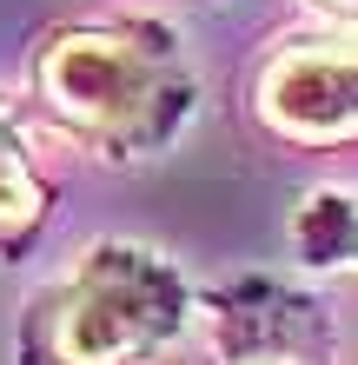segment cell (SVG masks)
Wrapping results in <instances>:
<instances>
[{"label": "cell", "mask_w": 358, "mask_h": 365, "mask_svg": "<svg viewBox=\"0 0 358 365\" xmlns=\"http://www.w3.org/2000/svg\"><path fill=\"white\" fill-rule=\"evenodd\" d=\"M325 27H358V0H305Z\"/></svg>", "instance_id": "52a82bcc"}, {"label": "cell", "mask_w": 358, "mask_h": 365, "mask_svg": "<svg viewBox=\"0 0 358 365\" xmlns=\"http://www.w3.org/2000/svg\"><path fill=\"white\" fill-rule=\"evenodd\" d=\"M199 326V286L159 246L93 240L14 326L20 365H159Z\"/></svg>", "instance_id": "7a4b0ae2"}, {"label": "cell", "mask_w": 358, "mask_h": 365, "mask_svg": "<svg viewBox=\"0 0 358 365\" xmlns=\"http://www.w3.org/2000/svg\"><path fill=\"white\" fill-rule=\"evenodd\" d=\"M20 113L107 166H139L193 126L199 73L159 14H67L27 40Z\"/></svg>", "instance_id": "6da1fadb"}, {"label": "cell", "mask_w": 358, "mask_h": 365, "mask_svg": "<svg viewBox=\"0 0 358 365\" xmlns=\"http://www.w3.org/2000/svg\"><path fill=\"white\" fill-rule=\"evenodd\" d=\"M199 319L213 339V365H339V326L325 299L285 279H226L199 292Z\"/></svg>", "instance_id": "277c9868"}, {"label": "cell", "mask_w": 358, "mask_h": 365, "mask_svg": "<svg viewBox=\"0 0 358 365\" xmlns=\"http://www.w3.org/2000/svg\"><path fill=\"white\" fill-rule=\"evenodd\" d=\"M285 240H292V252H299V266L358 279V192H345V186H312L305 200L292 206Z\"/></svg>", "instance_id": "8992f818"}, {"label": "cell", "mask_w": 358, "mask_h": 365, "mask_svg": "<svg viewBox=\"0 0 358 365\" xmlns=\"http://www.w3.org/2000/svg\"><path fill=\"white\" fill-rule=\"evenodd\" d=\"M246 120L292 153L358 146V27L279 34L246 73Z\"/></svg>", "instance_id": "3957f363"}, {"label": "cell", "mask_w": 358, "mask_h": 365, "mask_svg": "<svg viewBox=\"0 0 358 365\" xmlns=\"http://www.w3.org/2000/svg\"><path fill=\"white\" fill-rule=\"evenodd\" d=\"M20 126H27V113L0 100V266H20L53 220V180L40 173Z\"/></svg>", "instance_id": "5b68a950"}]
</instances>
